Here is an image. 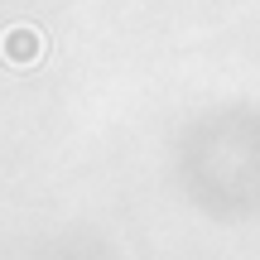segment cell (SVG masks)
<instances>
[{
	"mask_svg": "<svg viewBox=\"0 0 260 260\" xmlns=\"http://www.w3.org/2000/svg\"><path fill=\"white\" fill-rule=\"evenodd\" d=\"M0 48H5V58H10V63L29 68V63L39 58V34H34V29H10V34L0 39Z\"/></svg>",
	"mask_w": 260,
	"mask_h": 260,
	"instance_id": "obj_1",
	"label": "cell"
}]
</instances>
